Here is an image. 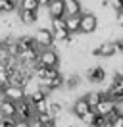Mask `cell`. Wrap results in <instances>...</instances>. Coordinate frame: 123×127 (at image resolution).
<instances>
[{"label":"cell","instance_id":"9c48e42d","mask_svg":"<svg viewBox=\"0 0 123 127\" xmlns=\"http://www.w3.org/2000/svg\"><path fill=\"white\" fill-rule=\"evenodd\" d=\"M91 104H89V100H87V96H79V98H75L73 100V108H71V112H73V116H75L77 119L79 118H83L87 112H91Z\"/></svg>","mask_w":123,"mask_h":127},{"label":"cell","instance_id":"6da1fadb","mask_svg":"<svg viewBox=\"0 0 123 127\" xmlns=\"http://www.w3.org/2000/svg\"><path fill=\"white\" fill-rule=\"evenodd\" d=\"M94 112H96V114H100V116H106L108 121H112V119H114L121 110H119V106H117L114 100H110V98L106 96V98H102V100L96 104Z\"/></svg>","mask_w":123,"mask_h":127},{"label":"cell","instance_id":"8fae6325","mask_svg":"<svg viewBox=\"0 0 123 127\" xmlns=\"http://www.w3.org/2000/svg\"><path fill=\"white\" fill-rule=\"evenodd\" d=\"M46 10H48V16L50 17H65L67 16L62 0H50V2L46 4Z\"/></svg>","mask_w":123,"mask_h":127},{"label":"cell","instance_id":"f1b7e54d","mask_svg":"<svg viewBox=\"0 0 123 127\" xmlns=\"http://www.w3.org/2000/svg\"><path fill=\"white\" fill-rule=\"evenodd\" d=\"M81 119V121H83L85 125H89L91 127V123H92V119H94V110H91V112H87V114H85L83 118H79Z\"/></svg>","mask_w":123,"mask_h":127},{"label":"cell","instance_id":"7a4b0ae2","mask_svg":"<svg viewBox=\"0 0 123 127\" xmlns=\"http://www.w3.org/2000/svg\"><path fill=\"white\" fill-rule=\"evenodd\" d=\"M38 64L46 65V67H58L60 65V54L54 46L50 48H40L38 52Z\"/></svg>","mask_w":123,"mask_h":127},{"label":"cell","instance_id":"f35d334b","mask_svg":"<svg viewBox=\"0 0 123 127\" xmlns=\"http://www.w3.org/2000/svg\"><path fill=\"white\" fill-rule=\"evenodd\" d=\"M50 127H56V125H50Z\"/></svg>","mask_w":123,"mask_h":127},{"label":"cell","instance_id":"8d00e7d4","mask_svg":"<svg viewBox=\"0 0 123 127\" xmlns=\"http://www.w3.org/2000/svg\"><path fill=\"white\" fill-rule=\"evenodd\" d=\"M0 123H2V114H0Z\"/></svg>","mask_w":123,"mask_h":127},{"label":"cell","instance_id":"83f0119b","mask_svg":"<svg viewBox=\"0 0 123 127\" xmlns=\"http://www.w3.org/2000/svg\"><path fill=\"white\" fill-rule=\"evenodd\" d=\"M65 27V17H52V31H56V29H63Z\"/></svg>","mask_w":123,"mask_h":127},{"label":"cell","instance_id":"484cf974","mask_svg":"<svg viewBox=\"0 0 123 127\" xmlns=\"http://www.w3.org/2000/svg\"><path fill=\"white\" fill-rule=\"evenodd\" d=\"M110 87H114L115 91L123 93V73H121V75H114V81L110 83Z\"/></svg>","mask_w":123,"mask_h":127},{"label":"cell","instance_id":"d6986e66","mask_svg":"<svg viewBox=\"0 0 123 127\" xmlns=\"http://www.w3.org/2000/svg\"><path fill=\"white\" fill-rule=\"evenodd\" d=\"M19 10H29V12H38L40 10V2L38 0H19Z\"/></svg>","mask_w":123,"mask_h":127},{"label":"cell","instance_id":"cb8c5ba5","mask_svg":"<svg viewBox=\"0 0 123 127\" xmlns=\"http://www.w3.org/2000/svg\"><path fill=\"white\" fill-rule=\"evenodd\" d=\"M62 110H63V106H62L60 102H48V112L52 114L54 118H60Z\"/></svg>","mask_w":123,"mask_h":127},{"label":"cell","instance_id":"9a60e30c","mask_svg":"<svg viewBox=\"0 0 123 127\" xmlns=\"http://www.w3.org/2000/svg\"><path fill=\"white\" fill-rule=\"evenodd\" d=\"M35 121H37L40 127L56 125V118H54L50 112H37V114H35Z\"/></svg>","mask_w":123,"mask_h":127},{"label":"cell","instance_id":"603a6c76","mask_svg":"<svg viewBox=\"0 0 123 127\" xmlns=\"http://www.w3.org/2000/svg\"><path fill=\"white\" fill-rule=\"evenodd\" d=\"M81 85V75H77V73H71L65 77V87L67 89H77Z\"/></svg>","mask_w":123,"mask_h":127},{"label":"cell","instance_id":"1f68e13d","mask_svg":"<svg viewBox=\"0 0 123 127\" xmlns=\"http://www.w3.org/2000/svg\"><path fill=\"white\" fill-rule=\"evenodd\" d=\"M115 23L119 25V27H123V8L115 10Z\"/></svg>","mask_w":123,"mask_h":127},{"label":"cell","instance_id":"8992f818","mask_svg":"<svg viewBox=\"0 0 123 127\" xmlns=\"http://www.w3.org/2000/svg\"><path fill=\"white\" fill-rule=\"evenodd\" d=\"M91 54L94 56V58H114L115 54H117V48H115V42L112 40V42H102V44H98L96 48H92Z\"/></svg>","mask_w":123,"mask_h":127},{"label":"cell","instance_id":"ffe728a7","mask_svg":"<svg viewBox=\"0 0 123 127\" xmlns=\"http://www.w3.org/2000/svg\"><path fill=\"white\" fill-rule=\"evenodd\" d=\"M52 33H54V40H56V42H62V44L71 37V33L67 31V27H63V29H56V31H52Z\"/></svg>","mask_w":123,"mask_h":127},{"label":"cell","instance_id":"ba28073f","mask_svg":"<svg viewBox=\"0 0 123 127\" xmlns=\"http://www.w3.org/2000/svg\"><path fill=\"white\" fill-rule=\"evenodd\" d=\"M106 81V69L104 65H92L87 69V83L91 85H100Z\"/></svg>","mask_w":123,"mask_h":127},{"label":"cell","instance_id":"4dcf8cb0","mask_svg":"<svg viewBox=\"0 0 123 127\" xmlns=\"http://www.w3.org/2000/svg\"><path fill=\"white\" fill-rule=\"evenodd\" d=\"M37 112H48V102L42 100V102L35 104V114H37Z\"/></svg>","mask_w":123,"mask_h":127},{"label":"cell","instance_id":"d4e9b609","mask_svg":"<svg viewBox=\"0 0 123 127\" xmlns=\"http://www.w3.org/2000/svg\"><path fill=\"white\" fill-rule=\"evenodd\" d=\"M106 121H108L106 116H100V114H96V112H94V119H92L91 127H104V125H106Z\"/></svg>","mask_w":123,"mask_h":127},{"label":"cell","instance_id":"ac0fdd59","mask_svg":"<svg viewBox=\"0 0 123 127\" xmlns=\"http://www.w3.org/2000/svg\"><path fill=\"white\" fill-rule=\"evenodd\" d=\"M87 100H89V104H91V108L92 110H94V108H96V104L100 102V100H102V98H106V91H92V93H87Z\"/></svg>","mask_w":123,"mask_h":127},{"label":"cell","instance_id":"4316f807","mask_svg":"<svg viewBox=\"0 0 123 127\" xmlns=\"http://www.w3.org/2000/svg\"><path fill=\"white\" fill-rule=\"evenodd\" d=\"M15 121H17V118H14V116H2L0 127H15Z\"/></svg>","mask_w":123,"mask_h":127},{"label":"cell","instance_id":"4fadbf2b","mask_svg":"<svg viewBox=\"0 0 123 127\" xmlns=\"http://www.w3.org/2000/svg\"><path fill=\"white\" fill-rule=\"evenodd\" d=\"M19 21L25 27H31L38 21V12H29V10H19Z\"/></svg>","mask_w":123,"mask_h":127},{"label":"cell","instance_id":"5bb4252c","mask_svg":"<svg viewBox=\"0 0 123 127\" xmlns=\"http://www.w3.org/2000/svg\"><path fill=\"white\" fill-rule=\"evenodd\" d=\"M63 8L67 16H75V14H83V2L81 0H62Z\"/></svg>","mask_w":123,"mask_h":127},{"label":"cell","instance_id":"5b68a950","mask_svg":"<svg viewBox=\"0 0 123 127\" xmlns=\"http://www.w3.org/2000/svg\"><path fill=\"white\" fill-rule=\"evenodd\" d=\"M98 29V16L92 14V12H85L81 14V29L79 33H85V35H91Z\"/></svg>","mask_w":123,"mask_h":127},{"label":"cell","instance_id":"52a82bcc","mask_svg":"<svg viewBox=\"0 0 123 127\" xmlns=\"http://www.w3.org/2000/svg\"><path fill=\"white\" fill-rule=\"evenodd\" d=\"M27 96V91L23 85H10L8 83L6 87H4V96L2 98H10V100H14V102H19Z\"/></svg>","mask_w":123,"mask_h":127},{"label":"cell","instance_id":"30bf717a","mask_svg":"<svg viewBox=\"0 0 123 127\" xmlns=\"http://www.w3.org/2000/svg\"><path fill=\"white\" fill-rule=\"evenodd\" d=\"M17 39V48H19V54L23 52H27V50H33V48H38L37 40L33 35H19V37H15Z\"/></svg>","mask_w":123,"mask_h":127},{"label":"cell","instance_id":"44dd1931","mask_svg":"<svg viewBox=\"0 0 123 127\" xmlns=\"http://www.w3.org/2000/svg\"><path fill=\"white\" fill-rule=\"evenodd\" d=\"M15 10V0H0V14L6 16Z\"/></svg>","mask_w":123,"mask_h":127},{"label":"cell","instance_id":"277c9868","mask_svg":"<svg viewBox=\"0 0 123 127\" xmlns=\"http://www.w3.org/2000/svg\"><path fill=\"white\" fill-rule=\"evenodd\" d=\"M35 40H37L38 48H50L56 44V40H54V33L52 29H46V27H38L37 31H35Z\"/></svg>","mask_w":123,"mask_h":127},{"label":"cell","instance_id":"e0dca14e","mask_svg":"<svg viewBox=\"0 0 123 127\" xmlns=\"http://www.w3.org/2000/svg\"><path fill=\"white\" fill-rule=\"evenodd\" d=\"M0 114L2 116H14L15 118V102L10 98H0Z\"/></svg>","mask_w":123,"mask_h":127},{"label":"cell","instance_id":"d6a6232c","mask_svg":"<svg viewBox=\"0 0 123 127\" xmlns=\"http://www.w3.org/2000/svg\"><path fill=\"white\" fill-rule=\"evenodd\" d=\"M110 8L121 10V8H123V0H110Z\"/></svg>","mask_w":123,"mask_h":127},{"label":"cell","instance_id":"f546056e","mask_svg":"<svg viewBox=\"0 0 123 127\" xmlns=\"http://www.w3.org/2000/svg\"><path fill=\"white\" fill-rule=\"evenodd\" d=\"M110 123H112V127H123V112H119Z\"/></svg>","mask_w":123,"mask_h":127},{"label":"cell","instance_id":"7402d4cb","mask_svg":"<svg viewBox=\"0 0 123 127\" xmlns=\"http://www.w3.org/2000/svg\"><path fill=\"white\" fill-rule=\"evenodd\" d=\"M106 95H108V98H110V100H114V102L117 104V106H119V104H123V93L115 91L114 87H108Z\"/></svg>","mask_w":123,"mask_h":127},{"label":"cell","instance_id":"2e32d148","mask_svg":"<svg viewBox=\"0 0 123 127\" xmlns=\"http://www.w3.org/2000/svg\"><path fill=\"white\" fill-rule=\"evenodd\" d=\"M65 27L71 35L79 33L81 29V14H75V16H65Z\"/></svg>","mask_w":123,"mask_h":127},{"label":"cell","instance_id":"3957f363","mask_svg":"<svg viewBox=\"0 0 123 127\" xmlns=\"http://www.w3.org/2000/svg\"><path fill=\"white\" fill-rule=\"evenodd\" d=\"M15 118L27 119V121L35 119V106H33V102H31L27 96L23 100H19V102H15Z\"/></svg>","mask_w":123,"mask_h":127},{"label":"cell","instance_id":"d590c367","mask_svg":"<svg viewBox=\"0 0 123 127\" xmlns=\"http://www.w3.org/2000/svg\"><path fill=\"white\" fill-rule=\"evenodd\" d=\"M38 2H40V6H46V4L50 2V0H38Z\"/></svg>","mask_w":123,"mask_h":127},{"label":"cell","instance_id":"74e56055","mask_svg":"<svg viewBox=\"0 0 123 127\" xmlns=\"http://www.w3.org/2000/svg\"><path fill=\"white\" fill-rule=\"evenodd\" d=\"M67 127H75V125H71V123H69V125H67Z\"/></svg>","mask_w":123,"mask_h":127},{"label":"cell","instance_id":"836d02e7","mask_svg":"<svg viewBox=\"0 0 123 127\" xmlns=\"http://www.w3.org/2000/svg\"><path fill=\"white\" fill-rule=\"evenodd\" d=\"M115 48H117V54H123V37H119V39H115Z\"/></svg>","mask_w":123,"mask_h":127},{"label":"cell","instance_id":"e575fe53","mask_svg":"<svg viewBox=\"0 0 123 127\" xmlns=\"http://www.w3.org/2000/svg\"><path fill=\"white\" fill-rule=\"evenodd\" d=\"M15 127H31V121H27V119H17V121H15Z\"/></svg>","mask_w":123,"mask_h":127},{"label":"cell","instance_id":"7c38bea8","mask_svg":"<svg viewBox=\"0 0 123 127\" xmlns=\"http://www.w3.org/2000/svg\"><path fill=\"white\" fill-rule=\"evenodd\" d=\"M40 85H44V87L50 89V91H60V89L65 87V77H63L62 73H58L56 77H50V79L40 81Z\"/></svg>","mask_w":123,"mask_h":127}]
</instances>
